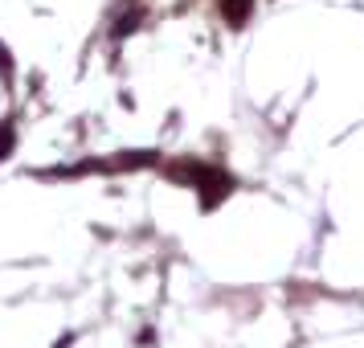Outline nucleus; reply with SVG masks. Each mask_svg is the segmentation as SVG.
<instances>
[{
	"mask_svg": "<svg viewBox=\"0 0 364 348\" xmlns=\"http://www.w3.org/2000/svg\"><path fill=\"white\" fill-rule=\"evenodd\" d=\"M9 148H13V132H9V127H0V160L9 156Z\"/></svg>",
	"mask_w": 364,
	"mask_h": 348,
	"instance_id": "obj_1",
	"label": "nucleus"
}]
</instances>
